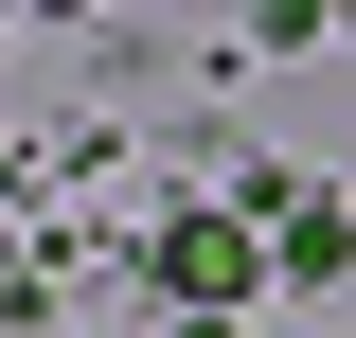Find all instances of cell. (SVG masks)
I'll list each match as a JSON object with an SVG mask.
<instances>
[{"mask_svg":"<svg viewBox=\"0 0 356 338\" xmlns=\"http://www.w3.org/2000/svg\"><path fill=\"white\" fill-rule=\"evenodd\" d=\"M161 285L178 303H250V232H232V214H178L161 232Z\"/></svg>","mask_w":356,"mask_h":338,"instance_id":"6da1fadb","label":"cell"}]
</instances>
